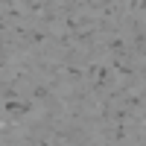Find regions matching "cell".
Instances as JSON below:
<instances>
[{"instance_id":"6da1fadb","label":"cell","mask_w":146,"mask_h":146,"mask_svg":"<svg viewBox=\"0 0 146 146\" xmlns=\"http://www.w3.org/2000/svg\"><path fill=\"white\" fill-rule=\"evenodd\" d=\"M0 15H3V27H21V23H32L27 12V0H3L0 3Z\"/></svg>"}]
</instances>
